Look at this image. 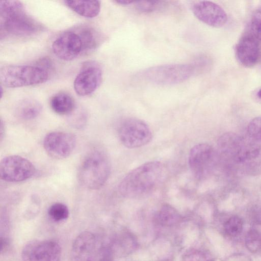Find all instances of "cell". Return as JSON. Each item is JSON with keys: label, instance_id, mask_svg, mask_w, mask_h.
Returning a JSON list of instances; mask_svg holds the SVG:
<instances>
[{"label": "cell", "instance_id": "obj_1", "mask_svg": "<svg viewBox=\"0 0 261 261\" xmlns=\"http://www.w3.org/2000/svg\"><path fill=\"white\" fill-rule=\"evenodd\" d=\"M219 157L233 170L247 176L261 174V141L228 132L217 142Z\"/></svg>", "mask_w": 261, "mask_h": 261}, {"label": "cell", "instance_id": "obj_2", "mask_svg": "<svg viewBox=\"0 0 261 261\" xmlns=\"http://www.w3.org/2000/svg\"><path fill=\"white\" fill-rule=\"evenodd\" d=\"M40 23L29 16L18 1L0 2L1 39L7 37H27L40 32Z\"/></svg>", "mask_w": 261, "mask_h": 261}, {"label": "cell", "instance_id": "obj_3", "mask_svg": "<svg viewBox=\"0 0 261 261\" xmlns=\"http://www.w3.org/2000/svg\"><path fill=\"white\" fill-rule=\"evenodd\" d=\"M164 174V167L161 162L145 163L125 176L119 185V192L127 198L145 196L160 184Z\"/></svg>", "mask_w": 261, "mask_h": 261}, {"label": "cell", "instance_id": "obj_4", "mask_svg": "<svg viewBox=\"0 0 261 261\" xmlns=\"http://www.w3.org/2000/svg\"><path fill=\"white\" fill-rule=\"evenodd\" d=\"M111 164L106 153L96 149L90 152L81 162L77 173L80 182L91 190L100 188L107 181Z\"/></svg>", "mask_w": 261, "mask_h": 261}, {"label": "cell", "instance_id": "obj_5", "mask_svg": "<svg viewBox=\"0 0 261 261\" xmlns=\"http://www.w3.org/2000/svg\"><path fill=\"white\" fill-rule=\"evenodd\" d=\"M50 74L37 65H11L1 68L0 80L7 88H15L45 82Z\"/></svg>", "mask_w": 261, "mask_h": 261}, {"label": "cell", "instance_id": "obj_6", "mask_svg": "<svg viewBox=\"0 0 261 261\" xmlns=\"http://www.w3.org/2000/svg\"><path fill=\"white\" fill-rule=\"evenodd\" d=\"M194 65L176 64L150 67L143 72L148 81L160 85H171L183 82L194 73Z\"/></svg>", "mask_w": 261, "mask_h": 261}, {"label": "cell", "instance_id": "obj_7", "mask_svg": "<svg viewBox=\"0 0 261 261\" xmlns=\"http://www.w3.org/2000/svg\"><path fill=\"white\" fill-rule=\"evenodd\" d=\"M118 137L126 148H136L150 142L152 134L148 125L143 121L134 118L124 120L118 128Z\"/></svg>", "mask_w": 261, "mask_h": 261}, {"label": "cell", "instance_id": "obj_8", "mask_svg": "<svg viewBox=\"0 0 261 261\" xmlns=\"http://www.w3.org/2000/svg\"><path fill=\"white\" fill-rule=\"evenodd\" d=\"M218 158L217 151L212 146L206 143L198 144L190 151L189 165L194 176L202 179L212 172Z\"/></svg>", "mask_w": 261, "mask_h": 261}, {"label": "cell", "instance_id": "obj_9", "mask_svg": "<svg viewBox=\"0 0 261 261\" xmlns=\"http://www.w3.org/2000/svg\"><path fill=\"white\" fill-rule=\"evenodd\" d=\"M34 165L28 159L19 155L5 156L0 163V175L2 180L11 182L26 180L35 173Z\"/></svg>", "mask_w": 261, "mask_h": 261}, {"label": "cell", "instance_id": "obj_10", "mask_svg": "<svg viewBox=\"0 0 261 261\" xmlns=\"http://www.w3.org/2000/svg\"><path fill=\"white\" fill-rule=\"evenodd\" d=\"M61 250L58 242L36 240L28 242L21 251L22 261H60Z\"/></svg>", "mask_w": 261, "mask_h": 261}, {"label": "cell", "instance_id": "obj_11", "mask_svg": "<svg viewBox=\"0 0 261 261\" xmlns=\"http://www.w3.org/2000/svg\"><path fill=\"white\" fill-rule=\"evenodd\" d=\"M102 72L99 64L94 61L84 63L73 83L75 92L85 96L94 92L100 85Z\"/></svg>", "mask_w": 261, "mask_h": 261}, {"label": "cell", "instance_id": "obj_12", "mask_svg": "<svg viewBox=\"0 0 261 261\" xmlns=\"http://www.w3.org/2000/svg\"><path fill=\"white\" fill-rule=\"evenodd\" d=\"M75 136L64 132H53L47 134L43 142L46 152L50 157L58 160L69 156L75 147Z\"/></svg>", "mask_w": 261, "mask_h": 261}, {"label": "cell", "instance_id": "obj_13", "mask_svg": "<svg viewBox=\"0 0 261 261\" xmlns=\"http://www.w3.org/2000/svg\"><path fill=\"white\" fill-rule=\"evenodd\" d=\"M99 249L96 236L89 231L82 232L73 242L70 261H98Z\"/></svg>", "mask_w": 261, "mask_h": 261}, {"label": "cell", "instance_id": "obj_14", "mask_svg": "<svg viewBox=\"0 0 261 261\" xmlns=\"http://www.w3.org/2000/svg\"><path fill=\"white\" fill-rule=\"evenodd\" d=\"M54 54L60 59L71 61L83 53V44L75 31H66L58 36L52 44Z\"/></svg>", "mask_w": 261, "mask_h": 261}, {"label": "cell", "instance_id": "obj_15", "mask_svg": "<svg viewBox=\"0 0 261 261\" xmlns=\"http://www.w3.org/2000/svg\"><path fill=\"white\" fill-rule=\"evenodd\" d=\"M192 11L198 19L211 27L221 28L227 21L225 11L213 2L202 1L196 2L192 7Z\"/></svg>", "mask_w": 261, "mask_h": 261}, {"label": "cell", "instance_id": "obj_16", "mask_svg": "<svg viewBox=\"0 0 261 261\" xmlns=\"http://www.w3.org/2000/svg\"><path fill=\"white\" fill-rule=\"evenodd\" d=\"M236 54L238 61L243 66H254L261 58L260 41L250 33L245 34L237 44Z\"/></svg>", "mask_w": 261, "mask_h": 261}, {"label": "cell", "instance_id": "obj_17", "mask_svg": "<svg viewBox=\"0 0 261 261\" xmlns=\"http://www.w3.org/2000/svg\"><path fill=\"white\" fill-rule=\"evenodd\" d=\"M64 3L70 9L79 15L86 18H94L100 11V2L99 1H64Z\"/></svg>", "mask_w": 261, "mask_h": 261}, {"label": "cell", "instance_id": "obj_18", "mask_svg": "<svg viewBox=\"0 0 261 261\" xmlns=\"http://www.w3.org/2000/svg\"><path fill=\"white\" fill-rule=\"evenodd\" d=\"M42 107L40 103L32 98L21 100L16 106L15 112L17 116L23 120H31L38 117Z\"/></svg>", "mask_w": 261, "mask_h": 261}, {"label": "cell", "instance_id": "obj_19", "mask_svg": "<svg viewBox=\"0 0 261 261\" xmlns=\"http://www.w3.org/2000/svg\"><path fill=\"white\" fill-rule=\"evenodd\" d=\"M50 105L56 113L60 115H69L75 109V102L69 94L60 92L54 95L50 99Z\"/></svg>", "mask_w": 261, "mask_h": 261}, {"label": "cell", "instance_id": "obj_20", "mask_svg": "<svg viewBox=\"0 0 261 261\" xmlns=\"http://www.w3.org/2000/svg\"><path fill=\"white\" fill-rule=\"evenodd\" d=\"M75 32L80 36L83 44V53L94 49L97 45V35L92 28L87 26L80 27Z\"/></svg>", "mask_w": 261, "mask_h": 261}, {"label": "cell", "instance_id": "obj_21", "mask_svg": "<svg viewBox=\"0 0 261 261\" xmlns=\"http://www.w3.org/2000/svg\"><path fill=\"white\" fill-rule=\"evenodd\" d=\"M155 219L162 224L169 225L177 222L180 220V215L173 207L165 204L156 213Z\"/></svg>", "mask_w": 261, "mask_h": 261}, {"label": "cell", "instance_id": "obj_22", "mask_svg": "<svg viewBox=\"0 0 261 261\" xmlns=\"http://www.w3.org/2000/svg\"><path fill=\"white\" fill-rule=\"evenodd\" d=\"M245 245L252 253L261 251V232L256 230H250L245 237Z\"/></svg>", "mask_w": 261, "mask_h": 261}, {"label": "cell", "instance_id": "obj_23", "mask_svg": "<svg viewBox=\"0 0 261 261\" xmlns=\"http://www.w3.org/2000/svg\"><path fill=\"white\" fill-rule=\"evenodd\" d=\"M69 214L68 207L61 202L53 204L48 210V216L56 222H60L66 220L68 217Z\"/></svg>", "mask_w": 261, "mask_h": 261}, {"label": "cell", "instance_id": "obj_24", "mask_svg": "<svg viewBox=\"0 0 261 261\" xmlns=\"http://www.w3.org/2000/svg\"><path fill=\"white\" fill-rule=\"evenodd\" d=\"M243 222L238 216H232L224 223V228L227 234L230 236H236L242 231Z\"/></svg>", "mask_w": 261, "mask_h": 261}, {"label": "cell", "instance_id": "obj_25", "mask_svg": "<svg viewBox=\"0 0 261 261\" xmlns=\"http://www.w3.org/2000/svg\"><path fill=\"white\" fill-rule=\"evenodd\" d=\"M250 33L261 41V5L254 11L250 22Z\"/></svg>", "mask_w": 261, "mask_h": 261}, {"label": "cell", "instance_id": "obj_26", "mask_svg": "<svg viewBox=\"0 0 261 261\" xmlns=\"http://www.w3.org/2000/svg\"><path fill=\"white\" fill-rule=\"evenodd\" d=\"M87 121V115L84 111L74 110L69 115L68 121L69 124L76 129L83 128L86 124Z\"/></svg>", "mask_w": 261, "mask_h": 261}, {"label": "cell", "instance_id": "obj_27", "mask_svg": "<svg viewBox=\"0 0 261 261\" xmlns=\"http://www.w3.org/2000/svg\"><path fill=\"white\" fill-rule=\"evenodd\" d=\"M163 2L154 1H138L135 2V7L138 11L143 13H149L154 11L163 6Z\"/></svg>", "mask_w": 261, "mask_h": 261}, {"label": "cell", "instance_id": "obj_28", "mask_svg": "<svg viewBox=\"0 0 261 261\" xmlns=\"http://www.w3.org/2000/svg\"><path fill=\"white\" fill-rule=\"evenodd\" d=\"M247 132L250 137L261 141V117L254 118L250 121Z\"/></svg>", "mask_w": 261, "mask_h": 261}, {"label": "cell", "instance_id": "obj_29", "mask_svg": "<svg viewBox=\"0 0 261 261\" xmlns=\"http://www.w3.org/2000/svg\"><path fill=\"white\" fill-rule=\"evenodd\" d=\"M192 253L186 256L193 258L194 261H213L212 257L207 253L201 251Z\"/></svg>", "mask_w": 261, "mask_h": 261}, {"label": "cell", "instance_id": "obj_30", "mask_svg": "<svg viewBox=\"0 0 261 261\" xmlns=\"http://www.w3.org/2000/svg\"><path fill=\"white\" fill-rule=\"evenodd\" d=\"M114 2L121 5H128L135 2L129 0H116Z\"/></svg>", "mask_w": 261, "mask_h": 261}, {"label": "cell", "instance_id": "obj_31", "mask_svg": "<svg viewBox=\"0 0 261 261\" xmlns=\"http://www.w3.org/2000/svg\"><path fill=\"white\" fill-rule=\"evenodd\" d=\"M257 96L261 99V88L258 90L257 93Z\"/></svg>", "mask_w": 261, "mask_h": 261}]
</instances>
